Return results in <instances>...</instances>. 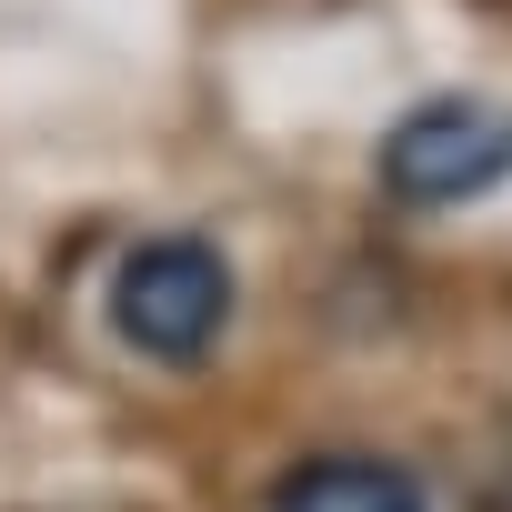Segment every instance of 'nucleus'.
<instances>
[{
  "instance_id": "nucleus-1",
  "label": "nucleus",
  "mask_w": 512,
  "mask_h": 512,
  "mask_svg": "<svg viewBox=\"0 0 512 512\" xmlns=\"http://www.w3.org/2000/svg\"><path fill=\"white\" fill-rule=\"evenodd\" d=\"M231 322V262L201 231H161L111 272V332L141 362H201Z\"/></svg>"
},
{
  "instance_id": "nucleus-2",
  "label": "nucleus",
  "mask_w": 512,
  "mask_h": 512,
  "mask_svg": "<svg viewBox=\"0 0 512 512\" xmlns=\"http://www.w3.org/2000/svg\"><path fill=\"white\" fill-rule=\"evenodd\" d=\"M512 181V101H422L382 141V191L402 211H452Z\"/></svg>"
},
{
  "instance_id": "nucleus-3",
  "label": "nucleus",
  "mask_w": 512,
  "mask_h": 512,
  "mask_svg": "<svg viewBox=\"0 0 512 512\" xmlns=\"http://www.w3.org/2000/svg\"><path fill=\"white\" fill-rule=\"evenodd\" d=\"M272 512H432L422 482L402 462H372V452H322L302 472L272 482Z\"/></svg>"
}]
</instances>
